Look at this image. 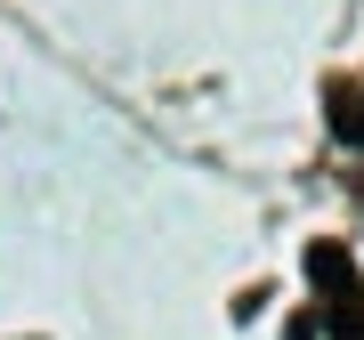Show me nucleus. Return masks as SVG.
Instances as JSON below:
<instances>
[{"instance_id": "obj_1", "label": "nucleus", "mask_w": 364, "mask_h": 340, "mask_svg": "<svg viewBox=\"0 0 364 340\" xmlns=\"http://www.w3.org/2000/svg\"><path fill=\"white\" fill-rule=\"evenodd\" d=\"M308 284L324 292V308H332V300H356L364 275H356V260H348V243H308Z\"/></svg>"}, {"instance_id": "obj_3", "label": "nucleus", "mask_w": 364, "mask_h": 340, "mask_svg": "<svg viewBox=\"0 0 364 340\" xmlns=\"http://www.w3.org/2000/svg\"><path fill=\"white\" fill-rule=\"evenodd\" d=\"M324 332H332V340H364V292H356V300H332V308H324Z\"/></svg>"}, {"instance_id": "obj_4", "label": "nucleus", "mask_w": 364, "mask_h": 340, "mask_svg": "<svg viewBox=\"0 0 364 340\" xmlns=\"http://www.w3.org/2000/svg\"><path fill=\"white\" fill-rule=\"evenodd\" d=\"M284 340H324V324H316V316H291V324H284Z\"/></svg>"}, {"instance_id": "obj_2", "label": "nucleus", "mask_w": 364, "mask_h": 340, "mask_svg": "<svg viewBox=\"0 0 364 340\" xmlns=\"http://www.w3.org/2000/svg\"><path fill=\"white\" fill-rule=\"evenodd\" d=\"M324 105H332V130H340V138H364V90L332 81V90H324Z\"/></svg>"}]
</instances>
